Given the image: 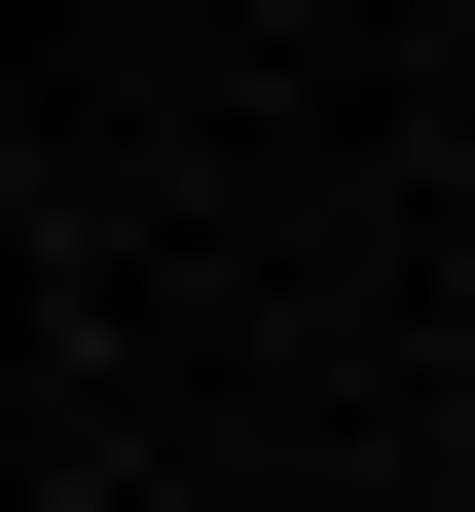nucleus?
<instances>
[]
</instances>
